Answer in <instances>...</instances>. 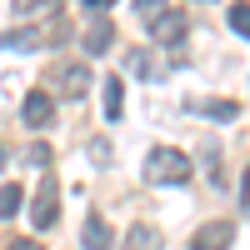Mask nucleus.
<instances>
[{
	"mask_svg": "<svg viewBox=\"0 0 250 250\" xmlns=\"http://www.w3.org/2000/svg\"><path fill=\"white\" fill-rule=\"evenodd\" d=\"M230 30H235L240 40H250V5H245V0H235V5H230Z\"/></svg>",
	"mask_w": 250,
	"mask_h": 250,
	"instance_id": "nucleus-15",
	"label": "nucleus"
},
{
	"mask_svg": "<svg viewBox=\"0 0 250 250\" xmlns=\"http://www.w3.org/2000/svg\"><path fill=\"white\" fill-rule=\"evenodd\" d=\"M10 250H40V245H35V240H15Z\"/></svg>",
	"mask_w": 250,
	"mask_h": 250,
	"instance_id": "nucleus-21",
	"label": "nucleus"
},
{
	"mask_svg": "<svg viewBox=\"0 0 250 250\" xmlns=\"http://www.w3.org/2000/svg\"><path fill=\"white\" fill-rule=\"evenodd\" d=\"M15 15H45V20H60V0H15Z\"/></svg>",
	"mask_w": 250,
	"mask_h": 250,
	"instance_id": "nucleus-10",
	"label": "nucleus"
},
{
	"mask_svg": "<svg viewBox=\"0 0 250 250\" xmlns=\"http://www.w3.org/2000/svg\"><path fill=\"white\" fill-rule=\"evenodd\" d=\"M100 100H105V115H110V120H120V110H125V85H120V75H110V80H105V95H100Z\"/></svg>",
	"mask_w": 250,
	"mask_h": 250,
	"instance_id": "nucleus-12",
	"label": "nucleus"
},
{
	"mask_svg": "<svg viewBox=\"0 0 250 250\" xmlns=\"http://www.w3.org/2000/svg\"><path fill=\"white\" fill-rule=\"evenodd\" d=\"M165 240H160V230L155 225H135L130 235H125V250H160Z\"/></svg>",
	"mask_w": 250,
	"mask_h": 250,
	"instance_id": "nucleus-9",
	"label": "nucleus"
},
{
	"mask_svg": "<svg viewBox=\"0 0 250 250\" xmlns=\"http://www.w3.org/2000/svg\"><path fill=\"white\" fill-rule=\"evenodd\" d=\"M135 10L150 20V15H160V10H165V0H135Z\"/></svg>",
	"mask_w": 250,
	"mask_h": 250,
	"instance_id": "nucleus-18",
	"label": "nucleus"
},
{
	"mask_svg": "<svg viewBox=\"0 0 250 250\" xmlns=\"http://www.w3.org/2000/svg\"><path fill=\"white\" fill-rule=\"evenodd\" d=\"M240 210H250V165H245V175H240Z\"/></svg>",
	"mask_w": 250,
	"mask_h": 250,
	"instance_id": "nucleus-20",
	"label": "nucleus"
},
{
	"mask_svg": "<svg viewBox=\"0 0 250 250\" xmlns=\"http://www.w3.org/2000/svg\"><path fill=\"white\" fill-rule=\"evenodd\" d=\"M145 180L150 185H185L190 180V155L175 150V145H155L145 155Z\"/></svg>",
	"mask_w": 250,
	"mask_h": 250,
	"instance_id": "nucleus-1",
	"label": "nucleus"
},
{
	"mask_svg": "<svg viewBox=\"0 0 250 250\" xmlns=\"http://www.w3.org/2000/svg\"><path fill=\"white\" fill-rule=\"evenodd\" d=\"M20 195H25L20 185H0V220H10V215L20 210Z\"/></svg>",
	"mask_w": 250,
	"mask_h": 250,
	"instance_id": "nucleus-14",
	"label": "nucleus"
},
{
	"mask_svg": "<svg viewBox=\"0 0 250 250\" xmlns=\"http://www.w3.org/2000/svg\"><path fill=\"white\" fill-rule=\"evenodd\" d=\"M130 65H135L145 80H155V65H150V55H145V50H130Z\"/></svg>",
	"mask_w": 250,
	"mask_h": 250,
	"instance_id": "nucleus-16",
	"label": "nucleus"
},
{
	"mask_svg": "<svg viewBox=\"0 0 250 250\" xmlns=\"http://www.w3.org/2000/svg\"><path fill=\"white\" fill-rule=\"evenodd\" d=\"M110 40H115V25H110L105 15H95L90 25H85V35H80V45H85L90 55H105V50H110Z\"/></svg>",
	"mask_w": 250,
	"mask_h": 250,
	"instance_id": "nucleus-7",
	"label": "nucleus"
},
{
	"mask_svg": "<svg viewBox=\"0 0 250 250\" xmlns=\"http://www.w3.org/2000/svg\"><path fill=\"white\" fill-rule=\"evenodd\" d=\"M0 45H5V50H40V45H50V35L45 30H5V35H0Z\"/></svg>",
	"mask_w": 250,
	"mask_h": 250,
	"instance_id": "nucleus-8",
	"label": "nucleus"
},
{
	"mask_svg": "<svg viewBox=\"0 0 250 250\" xmlns=\"http://www.w3.org/2000/svg\"><path fill=\"white\" fill-rule=\"evenodd\" d=\"M55 215H60V195H55V180L45 175V180H40V190H35V210H30V220H35V230H50Z\"/></svg>",
	"mask_w": 250,
	"mask_h": 250,
	"instance_id": "nucleus-2",
	"label": "nucleus"
},
{
	"mask_svg": "<svg viewBox=\"0 0 250 250\" xmlns=\"http://www.w3.org/2000/svg\"><path fill=\"white\" fill-rule=\"evenodd\" d=\"M150 40H155V45H180V40H185V15L180 10H160L150 20Z\"/></svg>",
	"mask_w": 250,
	"mask_h": 250,
	"instance_id": "nucleus-4",
	"label": "nucleus"
},
{
	"mask_svg": "<svg viewBox=\"0 0 250 250\" xmlns=\"http://www.w3.org/2000/svg\"><path fill=\"white\" fill-rule=\"evenodd\" d=\"M20 120H25V130H45V125L55 120V100L45 90H30L25 105H20Z\"/></svg>",
	"mask_w": 250,
	"mask_h": 250,
	"instance_id": "nucleus-3",
	"label": "nucleus"
},
{
	"mask_svg": "<svg viewBox=\"0 0 250 250\" xmlns=\"http://www.w3.org/2000/svg\"><path fill=\"white\" fill-rule=\"evenodd\" d=\"M85 5H90V10H105V5H115V0H85Z\"/></svg>",
	"mask_w": 250,
	"mask_h": 250,
	"instance_id": "nucleus-22",
	"label": "nucleus"
},
{
	"mask_svg": "<svg viewBox=\"0 0 250 250\" xmlns=\"http://www.w3.org/2000/svg\"><path fill=\"white\" fill-rule=\"evenodd\" d=\"M195 110H205L210 120H235L240 115V100H200Z\"/></svg>",
	"mask_w": 250,
	"mask_h": 250,
	"instance_id": "nucleus-13",
	"label": "nucleus"
},
{
	"mask_svg": "<svg viewBox=\"0 0 250 250\" xmlns=\"http://www.w3.org/2000/svg\"><path fill=\"white\" fill-rule=\"evenodd\" d=\"M85 250H110V235H105V220L95 210L85 215Z\"/></svg>",
	"mask_w": 250,
	"mask_h": 250,
	"instance_id": "nucleus-11",
	"label": "nucleus"
},
{
	"mask_svg": "<svg viewBox=\"0 0 250 250\" xmlns=\"http://www.w3.org/2000/svg\"><path fill=\"white\" fill-rule=\"evenodd\" d=\"M50 145H30V165H40V170H50Z\"/></svg>",
	"mask_w": 250,
	"mask_h": 250,
	"instance_id": "nucleus-17",
	"label": "nucleus"
},
{
	"mask_svg": "<svg viewBox=\"0 0 250 250\" xmlns=\"http://www.w3.org/2000/svg\"><path fill=\"white\" fill-rule=\"evenodd\" d=\"M90 160L105 165V160H110V145H105V140H90Z\"/></svg>",
	"mask_w": 250,
	"mask_h": 250,
	"instance_id": "nucleus-19",
	"label": "nucleus"
},
{
	"mask_svg": "<svg viewBox=\"0 0 250 250\" xmlns=\"http://www.w3.org/2000/svg\"><path fill=\"white\" fill-rule=\"evenodd\" d=\"M230 240H235L230 220H205L200 230L190 235V245H195V250H230Z\"/></svg>",
	"mask_w": 250,
	"mask_h": 250,
	"instance_id": "nucleus-5",
	"label": "nucleus"
},
{
	"mask_svg": "<svg viewBox=\"0 0 250 250\" xmlns=\"http://www.w3.org/2000/svg\"><path fill=\"white\" fill-rule=\"evenodd\" d=\"M50 75H55V90L70 95V100H80L85 85H90V70H85V65H60V70H50Z\"/></svg>",
	"mask_w": 250,
	"mask_h": 250,
	"instance_id": "nucleus-6",
	"label": "nucleus"
}]
</instances>
